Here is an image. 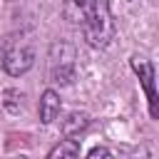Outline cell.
Segmentation results:
<instances>
[{
    "mask_svg": "<svg viewBox=\"0 0 159 159\" xmlns=\"http://www.w3.org/2000/svg\"><path fill=\"white\" fill-rule=\"evenodd\" d=\"M132 70L139 75V82L147 92V99H149V112L152 117H157V92H154V67L142 60V57H132Z\"/></svg>",
    "mask_w": 159,
    "mask_h": 159,
    "instance_id": "3",
    "label": "cell"
},
{
    "mask_svg": "<svg viewBox=\"0 0 159 159\" xmlns=\"http://www.w3.org/2000/svg\"><path fill=\"white\" fill-rule=\"evenodd\" d=\"M77 154H80V144L75 139H65L55 149H50V159H55V157H77Z\"/></svg>",
    "mask_w": 159,
    "mask_h": 159,
    "instance_id": "6",
    "label": "cell"
},
{
    "mask_svg": "<svg viewBox=\"0 0 159 159\" xmlns=\"http://www.w3.org/2000/svg\"><path fill=\"white\" fill-rule=\"evenodd\" d=\"M84 127H87V117L75 112V114H70V122H65V134H67V137H75V134L82 132Z\"/></svg>",
    "mask_w": 159,
    "mask_h": 159,
    "instance_id": "7",
    "label": "cell"
},
{
    "mask_svg": "<svg viewBox=\"0 0 159 159\" xmlns=\"http://www.w3.org/2000/svg\"><path fill=\"white\" fill-rule=\"evenodd\" d=\"M80 30H82L89 47H107L117 35V25H114L112 10H109V0H94L92 10L87 12Z\"/></svg>",
    "mask_w": 159,
    "mask_h": 159,
    "instance_id": "1",
    "label": "cell"
},
{
    "mask_svg": "<svg viewBox=\"0 0 159 159\" xmlns=\"http://www.w3.org/2000/svg\"><path fill=\"white\" fill-rule=\"evenodd\" d=\"M35 62V45L32 40L25 35V32H17V35H10L2 45V67L7 75L12 77H20L25 75Z\"/></svg>",
    "mask_w": 159,
    "mask_h": 159,
    "instance_id": "2",
    "label": "cell"
},
{
    "mask_svg": "<svg viewBox=\"0 0 159 159\" xmlns=\"http://www.w3.org/2000/svg\"><path fill=\"white\" fill-rule=\"evenodd\" d=\"M92 2L94 0H65L62 2V12H65V17L72 22V25H82L84 22V17H87V12L92 10Z\"/></svg>",
    "mask_w": 159,
    "mask_h": 159,
    "instance_id": "4",
    "label": "cell"
},
{
    "mask_svg": "<svg viewBox=\"0 0 159 159\" xmlns=\"http://www.w3.org/2000/svg\"><path fill=\"white\" fill-rule=\"evenodd\" d=\"M60 94L55 92V89H45V94H42V99H40V119L45 122V124H50V122H55L57 119V114H60Z\"/></svg>",
    "mask_w": 159,
    "mask_h": 159,
    "instance_id": "5",
    "label": "cell"
},
{
    "mask_svg": "<svg viewBox=\"0 0 159 159\" xmlns=\"http://www.w3.org/2000/svg\"><path fill=\"white\" fill-rule=\"evenodd\" d=\"M112 152L109 149H104V147H94L92 152H89V157H109Z\"/></svg>",
    "mask_w": 159,
    "mask_h": 159,
    "instance_id": "8",
    "label": "cell"
}]
</instances>
